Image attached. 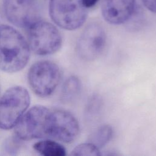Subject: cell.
<instances>
[{"instance_id":"6da1fadb","label":"cell","mask_w":156,"mask_h":156,"mask_svg":"<svg viewBox=\"0 0 156 156\" xmlns=\"http://www.w3.org/2000/svg\"><path fill=\"white\" fill-rule=\"evenodd\" d=\"M30 48L24 37L12 26L0 25V70L16 73L27 65Z\"/></svg>"},{"instance_id":"7a4b0ae2","label":"cell","mask_w":156,"mask_h":156,"mask_svg":"<svg viewBox=\"0 0 156 156\" xmlns=\"http://www.w3.org/2000/svg\"><path fill=\"white\" fill-rule=\"evenodd\" d=\"M52 109L35 105L23 115L15 126V136L20 140L50 139Z\"/></svg>"},{"instance_id":"3957f363","label":"cell","mask_w":156,"mask_h":156,"mask_svg":"<svg viewBox=\"0 0 156 156\" xmlns=\"http://www.w3.org/2000/svg\"><path fill=\"white\" fill-rule=\"evenodd\" d=\"M30 104L28 91L21 86L10 87L0 98V129L14 127Z\"/></svg>"},{"instance_id":"277c9868","label":"cell","mask_w":156,"mask_h":156,"mask_svg":"<svg viewBox=\"0 0 156 156\" xmlns=\"http://www.w3.org/2000/svg\"><path fill=\"white\" fill-rule=\"evenodd\" d=\"M27 29L29 48L36 54L50 55L56 52L61 48L62 35L52 24L39 20Z\"/></svg>"},{"instance_id":"5b68a950","label":"cell","mask_w":156,"mask_h":156,"mask_svg":"<svg viewBox=\"0 0 156 156\" xmlns=\"http://www.w3.org/2000/svg\"><path fill=\"white\" fill-rule=\"evenodd\" d=\"M49 13L55 24L68 30L81 27L87 17V8L81 0H50Z\"/></svg>"},{"instance_id":"8992f818","label":"cell","mask_w":156,"mask_h":156,"mask_svg":"<svg viewBox=\"0 0 156 156\" xmlns=\"http://www.w3.org/2000/svg\"><path fill=\"white\" fill-rule=\"evenodd\" d=\"M28 82L32 91L38 96L47 97L55 90L60 80L58 66L48 60L33 64L28 72Z\"/></svg>"},{"instance_id":"52a82bcc","label":"cell","mask_w":156,"mask_h":156,"mask_svg":"<svg viewBox=\"0 0 156 156\" xmlns=\"http://www.w3.org/2000/svg\"><path fill=\"white\" fill-rule=\"evenodd\" d=\"M106 35L104 29L98 24L87 26L78 38L76 50L79 57L86 61L98 58L104 50Z\"/></svg>"},{"instance_id":"ba28073f","label":"cell","mask_w":156,"mask_h":156,"mask_svg":"<svg viewBox=\"0 0 156 156\" xmlns=\"http://www.w3.org/2000/svg\"><path fill=\"white\" fill-rule=\"evenodd\" d=\"M39 2V0H5V15L13 24L27 29L40 20Z\"/></svg>"},{"instance_id":"9c48e42d","label":"cell","mask_w":156,"mask_h":156,"mask_svg":"<svg viewBox=\"0 0 156 156\" xmlns=\"http://www.w3.org/2000/svg\"><path fill=\"white\" fill-rule=\"evenodd\" d=\"M79 131V122L71 113L63 109H52L51 139L69 143L77 138Z\"/></svg>"},{"instance_id":"30bf717a","label":"cell","mask_w":156,"mask_h":156,"mask_svg":"<svg viewBox=\"0 0 156 156\" xmlns=\"http://www.w3.org/2000/svg\"><path fill=\"white\" fill-rule=\"evenodd\" d=\"M135 4V0H102V16L110 24H123L133 15Z\"/></svg>"},{"instance_id":"8fae6325","label":"cell","mask_w":156,"mask_h":156,"mask_svg":"<svg viewBox=\"0 0 156 156\" xmlns=\"http://www.w3.org/2000/svg\"><path fill=\"white\" fill-rule=\"evenodd\" d=\"M34 149L44 156H65L66 151L65 147L58 142L52 139H46L35 143Z\"/></svg>"},{"instance_id":"7c38bea8","label":"cell","mask_w":156,"mask_h":156,"mask_svg":"<svg viewBox=\"0 0 156 156\" xmlns=\"http://www.w3.org/2000/svg\"><path fill=\"white\" fill-rule=\"evenodd\" d=\"M113 134L112 127L109 124H103L96 129L90 134L88 141L94 144L101 149L110 142Z\"/></svg>"},{"instance_id":"4fadbf2b","label":"cell","mask_w":156,"mask_h":156,"mask_svg":"<svg viewBox=\"0 0 156 156\" xmlns=\"http://www.w3.org/2000/svg\"><path fill=\"white\" fill-rule=\"evenodd\" d=\"M81 82L76 76L69 77L65 82L62 90V98L65 102H71L80 94L81 91Z\"/></svg>"},{"instance_id":"5bb4252c","label":"cell","mask_w":156,"mask_h":156,"mask_svg":"<svg viewBox=\"0 0 156 156\" xmlns=\"http://www.w3.org/2000/svg\"><path fill=\"white\" fill-rule=\"evenodd\" d=\"M72 155L99 156L101 155L100 149L90 142L81 143L77 145L72 151Z\"/></svg>"},{"instance_id":"9a60e30c","label":"cell","mask_w":156,"mask_h":156,"mask_svg":"<svg viewBox=\"0 0 156 156\" xmlns=\"http://www.w3.org/2000/svg\"><path fill=\"white\" fill-rule=\"evenodd\" d=\"M19 138L16 136L15 138H10L9 140L5 141L4 143V146L2 147V152H4V154L8 155H15V152L17 151L18 149V143L17 140Z\"/></svg>"},{"instance_id":"2e32d148","label":"cell","mask_w":156,"mask_h":156,"mask_svg":"<svg viewBox=\"0 0 156 156\" xmlns=\"http://www.w3.org/2000/svg\"><path fill=\"white\" fill-rule=\"evenodd\" d=\"M142 1L149 10L156 13V0H142Z\"/></svg>"},{"instance_id":"e0dca14e","label":"cell","mask_w":156,"mask_h":156,"mask_svg":"<svg viewBox=\"0 0 156 156\" xmlns=\"http://www.w3.org/2000/svg\"><path fill=\"white\" fill-rule=\"evenodd\" d=\"M83 5L87 9L94 6L99 0H81Z\"/></svg>"}]
</instances>
